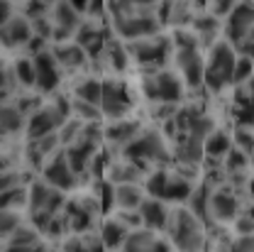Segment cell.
<instances>
[{
	"label": "cell",
	"mask_w": 254,
	"mask_h": 252,
	"mask_svg": "<svg viewBox=\"0 0 254 252\" xmlns=\"http://www.w3.org/2000/svg\"><path fill=\"white\" fill-rule=\"evenodd\" d=\"M166 235L174 252H205V245H208L205 223L195 218L186 206L171 208Z\"/></svg>",
	"instance_id": "6da1fadb"
},
{
	"label": "cell",
	"mask_w": 254,
	"mask_h": 252,
	"mask_svg": "<svg viewBox=\"0 0 254 252\" xmlns=\"http://www.w3.org/2000/svg\"><path fill=\"white\" fill-rule=\"evenodd\" d=\"M68 118H73L71 115V100L57 98L54 103L39 105L27 118L25 135H27V140H39V137H47V135H57Z\"/></svg>",
	"instance_id": "7a4b0ae2"
},
{
	"label": "cell",
	"mask_w": 254,
	"mask_h": 252,
	"mask_svg": "<svg viewBox=\"0 0 254 252\" xmlns=\"http://www.w3.org/2000/svg\"><path fill=\"white\" fill-rule=\"evenodd\" d=\"M235 64H237V52L230 42H215L210 47V54L205 59V79L203 86L210 91H222L225 86L232 84L235 76Z\"/></svg>",
	"instance_id": "3957f363"
},
{
	"label": "cell",
	"mask_w": 254,
	"mask_h": 252,
	"mask_svg": "<svg viewBox=\"0 0 254 252\" xmlns=\"http://www.w3.org/2000/svg\"><path fill=\"white\" fill-rule=\"evenodd\" d=\"M123 157L137 164H169L171 162V150L164 140V135L157 130H142L134 142H129L123 150Z\"/></svg>",
	"instance_id": "277c9868"
},
{
	"label": "cell",
	"mask_w": 254,
	"mask_h": 252,
	"mask_svg": "<svg viewBox=\"0 0 254 252\" xmlns=\"http://www.w3.org/2000/svg\"><path fill=\"white\" fill-rule=\"evenodd\" d=\"M193 184H190L186 176H181L179 171L176 174H169L166 169H159L154 171L149 179H147V196H152V198H161V201H166V203H184V201H189L190 193H193Z\"/></svg>",
	"instance_id": "5b68a950"
},
{
	"label": "cell",
	"mask_w": 254,
	"mask_h": 252,
	"mask_svg": "<svg viewBox=\"0 0 254 252\" xmlns=\"http://www.w3.org/2000/svg\"><path fill=\"white\" fill-rule=\"evenodd\" d=\"M142 93L147 95V100L157 103H166V105H176L184 98V81L179 74L159 69L152 71L149 76H144L142 81Z\"/></svg>",
	"instance_id": "8992f818"
},
{
	"label": "cell",
	"mask_w": 254,
	"mask_h": 252,
	"mask_svg": "<svg viewBox=\"0 0 254 252\" xmlns=\"http://www.w3.org/2000/svg\"><path fill=\"white\" fill-rule=\"evenodd\" d=\"M161 27L159 12H134V15H123L113 20V30L125 42H137V39H149L157 37Z\"/></svg>",
	"instance_id": "52a82bcc"
},
{
	"label": "cell",
	"mask_w": 254,
	"mask_h": 252,
	"mask_svg": "<svg viewBox=\"0 0 254 252\" xmlns=\"http://www.w3.org/2000/svg\"><path fill=\"white\" fill-rule=\"evenodd\" d=\"M127 52H129V59L144 69H152L159 71L166 59H169V52H171V42L166 37H149V39H137V42H125Z\"/></svg>",
	"instance_id": "ba28073f"
},
{
	"label": "cell",
	"mask_w": 254,
	"mask_h": 252,
	"mask_svg": "<svg viewBox=\"0 0 254 252\" xmlns=\"http://www.w3.org/2000/svg\"><path fill=\"white\" fill-rule=\"evenodd\" d=\"M132 110V95L123 81H103V100H100V113L103 118L123 120Z\"/></svg>",
	"instance_id": "9c48e42d"
},
{
	"label": "cell",
	"mask_w": 254,
	"mask_h": 252,
	"mask_svg": "<svg viewBox=\"0 0 254 252\" xmlns=\"http://www.w3.org/2000/svg\"><path fill=\"white\" fill-rule=\"evenodd\" d=\"M252 27H254V0H240L235 5V10L225 17L222 32H225L227 42L232 47H237V44H242L247 39Z\"/></svg>",
	"instance_id": "30bf717a"
},
{
	"label": "cell",
	"mask_w": 254,
	"mask_h": 252,
	"mask_svg": "<svg viewBox=\"0 0 254 252\" xmlns=\"http://www.w3.org/2000/svg\"><path fill=\"white\" fill-rule=\"evenodd\" d=\"M66 208V196L64 191L54 189L52 184L42 181H32L30 184V213H49V216H59Z\"/></svg>",
	"instance_id": "8fae6325"
},
{
	"label": "cell",
	"mask_w": 254,
	"mask_h": 252,
	"mask_svg": "<svg viewBox=\"0 0 254 252\" xmlns=\"http://www.w3.org/2000/svg\"><path fill=\"white\" fill-rule=\"evenodd\" d=\"M42 179L47 181V184H52L54 189L59 191H73L78 186V174L73 171V167H71V162L66 159V152L59 150L54 157L49 159L44 167H42Z\"/></svg>",
	"instance_id": "7c38bea8"
},
{
	"label": "cell",
	"mask_w": 254,
	"mask_h": 252,
	"mask_svg": "<svg viewBox=\"0 0 254 252\" xmlns=\"http://www.w3.org/2000/svg\"><path fill=\"white\" fill-rule=\"evenodd\" d=\"M34 62V74H37V88L39 93H54L62 84V66L54 59L52 49L39 52L37 57H32Z\"/></svg>",
	"instance_id": "4fadbf2b"
},
{
	"label": "cell",
	"mask_w": 254,
	"mask_h": 252,
	"mask_svg": "<svg viewBox=\"0 0 254 252\" xmlns=\"http://www.w3.org/2000/svg\"><path fill=\"white\" fill-rule=\"evenodd\" d=\"M139 216H142V228L154 230V233H166L169 218H171V208L166 201L147 196L144 203L139 206Z\"/></svg>",
	"instance_id": "5bb4252c"
},
{
	"label": "cell",
	"mask_w": 254,
	"mask_h": 252,
	"mask_svg": "<svg viewBox=\"0 0 254 252\" xmlns=\"http://www.w3.org/2000/svg\"><path fill=\"white\" fill-rule=\"evenodd\" d=\"M120 252H174V250H171L169 240L159 238V233L139 228V230L129 233V238H127V243L123 245Z\"/></svg>",
	"instance_id": "9a60e30c"
},
{
	"label": "cell",
	"mask_w": 254,
	"mask_h": 252,
	"mask_svg": "<svg viewBox=\"0 0 254 252\" xmlns=\"http://www.w3.org/2000/svg\"><path fill=\"white\" fill-rule=\"evenodd\" d=\"M240 218V201L230 191H210V221L235 223Z\"/></svg>",
	"instance_id": "2e32d148"
},
{
	"label": "cell",
	"mask_w": 254,
	"mask_h": 252,
	"mask_svg": "<svg viewBox=\"0 0 254 252\" xmlns=\"http://www.w3.org/2000/svg\"><path fill=\"white\" fill-rule=\"evenodd\" d=\"M34 39L32 30V20L25 15H15L10 22L2 25V44L7 49H17V47H27Z\"/></svg>",
	"instance_id": "e0dca14e"
},
{
	"label": "cell",
	"mask_w": 254,
	"mask_h": 252,
	"mask_svg": "<svg viewBox=\"0 0 254 252\" xmlns=\"http://www.w3.org/2000/svg\"><path fill=\"white\" fill-rule=\"evenodd\" d=\"M142 132V125L137 123V120H113L110 125L103 130V137H105V142L108 145H113V147H118L120 152L125 150L129 142H134L137 140V135Z\"/></svg>",
	"instance_id": "ac0fdd59"
},
{
	"label": "cell",
	"mask_w": 254,
	"mask_h": 252,
	"mask_svg": "<svg viewBox=\"0 0 254 252\" xmlns=\"http://www.w3.org/2000/svg\"><path fill=\"white\" fill-rule=\"evenodd\" d=\"M129 233L132 230L127 225H123L115 216L105 218V221L100 223V240L105 245V252H120L123 245L127 243V238H129Z\"/></svg>",
	"instance_id": "d6986e66"
},
{
	"label": "cell",
	"mask_w": 254,
	"mask_h": 252,
	"mask_svg": "<svg viewBox=\"0 0 254 252\" xmlns=\"http://www.w3.org/2000/svg\"><path fill=\"white\" fill-rule=\"evenodd\" d=\"M144 198H147V191L139 184H118L113 189L115 211H139Z\"/></svg>",
	"instance_id": "ffe728a7"
},
{
	"label": "cell",
	"mask_w": 254,
	"mask_h": 252,
	"mask_svg": "<svg viewBox=\"0 0 254 252\" xmlns=\"http://www.w3.org/2000/svg\"><path fill=\"white\" fill-rule=\"evenodd\" d=\"M139 176H142V164L129 162L125 157L113 162V164H108V169H105V179L113 186H118V184H137Z\"/></svg>",
	"instance_id": "44dd1931"
},
{
	"label": "cell",
	"mask_w": 254,
	"mask_h": 252,
	"mask_svg": "<svg viewBox=\"0 0 254 252\" xmlns=\"http://www.w3.org/2000/svg\"><path fill=\"white\" fill-rule=\"evenodd\" d=\"M73 42L81 44L88 57H95V54H100L103 47H105V34H103L98 22H83V25L78 27V32H76Z\"/></svg>",
	"instance_id": "7402d4cb"
},
{
	"label": "cell",
	"mask_w": 254,
	"mask_h": 252,
	"mask_svg": "<svg viewBox=\"0 0 254 252\" xmlns=\"http://www.w3.org/2000/svg\"><path fill=\"white\" fill-rule=\"evenodd\" d=\"M52 54H54V59L59 62L62 69H81L83 64L88 62V54H86V49L81 47V44H76V42H64V44H57L54 49H52Z\"/></svg>",
	"instance_id": "603a6c76"
},
{
	"label": "cell",
	"mask_w": 254,
	"mask_h": 252,
	"mask_svg": "<svg viewBox=\"0 0 254 252\" xmlns=\"http://www.w3.org/2000/svg\"><path fill=\"white\" fill-rule=\"evenodd\" d=\"M62 252H105L100 233H81L66 235L62 240Z\"/></svg>",
	"instance_id": "cb8c5ba5"
},
{
	"label": "cell",
	"mask_w": 254,
	"mask_h": 252,
	"mask_svg": "<svg viewBox=\"0 0 254 252\" xmlns=\"http://www.w3.org/2000/svg\"><path fill=\"white\" fill-rule=\"evenodd\" d=\"M0 125H2V132L5 135H15L20 130L27 127V113L15 103H5L2 105V115H0Z\"/></svg>",
	"instance_id": "d4e9b609"
},
{
	"label": "cell",
	"mask_w": 254,
	"mask_h": 252,
	"mask_svg": "<svg viewBox=\"0 0 254 252\" xmlns=\"http://www.w3.org/2000/svg\"><path fill=\"white\" fill-rule=\"evenodd\" d=\"M190 30L195 32L198 42H205V44H210V42L218 37V32H220V22H218V17H215V15H210V12H203V15H195V17H193V25H190Z\"/></svg>",
	"instance_id": "484cf974"
},
{
	"label": "cell",
	"mask_w": 254,
	"mask_h": 252,
	"mask_svg": "<svg viewBox=\"0 0 254 252\" xmlns=\"http://www.w3.org/2000/svg\"><path fill=\"white\" fill-rule=\"evenodd\" d=\"M232 147H235V142H232V137H230L227 132H222V130H213V132L208 135V140H205L203 152H205V157L220 159V157H227Z\"/></svg>",
	"instance_id": "4316f807"
},
{
	"label": "cell",
	"mask_w": 254,
	"mask_h": 252,
	"mask_svg": "<svg viewBox=\"0 0 254 252\" xmlns=\"http://www.w3.org/2000/svg\"><path fill=\"white\" fill-rule=\"evenodd\" d=\"M73 98L86 100V103H93V105L100 108V100H103V81H100V79H83V81L73 88Z\"/></svg>",
	"instance_id": "83f0119b"
},
{
	"label": "cell",
	"mask_w": 254,
	"mask_h": 252,
	"mask_svg": "<svg viewBox=\"0 0 254 252\" xmlns=\"http://www.w3.org/2000/svg\"><path fill=\"white\" fill-rule=\"evenodd\" d=\"M30 208V186L2 191V211H22Z\"/></svg>",
	"instance_id": "f1b7e54d"
},
{
	"label": "cell",
	"mask_w": 254,
	"mask_h": 252,
	"mask_svg": "<svg viewBox=\"0 0 254 252\" xmlns=\"http://www.w3.org/2000/svg\"><path fill=\"white\" fill-rule=\"evenodd\" d=\"M12 69H15V76H17L20 86H25V88H37L34 62H32L30 57H22V59H17V62L12 64Z\"/></svg>",
	"instance_id": "f546056e"
},
{
	"label": "cell",
	"mask_w": 254,
	"mask_h": 252,
	"mask_svg": "<svg viewBox=\"0 0 254 252\" xmlns=\"http://www.w3.org/2000/svg\"><path fill=\"white\" fill-rule=\"evenodd\" d=\"M71 115L78 118V120H83V123H98L103 118V113H100L98 105L86 103V100H78V98L71 100Z\"/></svg>",
	"instance_id": "4dcf8cb0"
},
{
	"label": "cell",
	"mask_w": 254,
	"mask_h": 252,
	"mask_svg": "<svg viewBox=\"0 0 254 252\" xmlns=\"http://www.w3.org/2000/svg\"><path fill=\"white\" fill-rule=\"evenodd\" d=\"M252 76H254V62L252 59H247V57H237L235 76H232V86L247 84V81H252Z\"/></svg>",
	"instance_id": "1f68e13d"
},
{
	"label": "cell",
	"mask_w": 254,
	"mask_h": 252,
	"mask_svg": "<svg viewBox=\"0 0 254 252\" xmlns=\"http://www.w3.org/2000/svg\"><path fill=\"white\" fill-rule=\"evenodd\" d=\"M25 223H22V216H20V211H2V218H0V230H2V238L7 240L17 228H22Z\"/></svg>",
	"instance_id": "d6a6232c"
},
{
	"label": "cell",
	"mask_w": 254,
	"mask_h": 252,
	"mask_svg": "<svg viewBox=\"0 0 254 252\" xmlns=\"http://www.w3.org/2000/svg\"><path fill=\"white\" fill-rule=\"evenodd\" d=\"M237 2H240V0H210V2H208V12L215 15V17H227V15L235 10Z\"/></svg>",
	"instance_id": "836d02e7"
},
{
	"label": "cell",
	"mask_w": 254,
	"mask_h": 252,
	"mask_svg": "<svg viewBox=\"0 0 254 252\" xmlns=\"http://www.w3.org/2000/svg\"><path fill=\"white\" fill-rule=\"evenodd\" d=\"M232 228H235L237 238H242V235H254V218L252 216H240L237 221L232 223Z\"/></svg>",
	"instance_id": "e575fe53"
},
{
	"label": "cell",
	"mask_w": 254,
	"mask_h": 252,
	"mask_svg": "<svg viewBox=\"0 0 254 252\" xmlns=\"http://www.w3.org/2000/svg\"><path fill=\"white\" fill-rule=\"evenodd\" d=\"M5 252H49L44 243L39 245H27V248H15V245H5Z\"/></svg>",
	"instance_id": "d590c367"
},
{
	"label": "cell",
	"mask_w": 254,
	"mask_h": 252,
	"mask_svg": "<svg viewBox=\"0 0 254 252\" xmlns=\"http://www.w3.org/2000/svg\"><path fill=\"white\" fill-rule=\"evenodd\" d=\"M68 5L78 12V15H88V7H91V0H68Z\"/></svg>",
	"instance_id": "8d00e7d4"
},
{
	"label": "cell",
	"mask_w": 254,
	"mask_h": 252,
	"mask_svg": "<svg viewBox=\"0 0 254 252\" xmlns=\"http://www.w3.org/2000/svg\"><path fill=\"white\" fill-rule=\"evenodd\" d=\"M245 42H254V27L250 30V34H247V39H245Z\"/></svg>",
	"instance_id": "74e56055"
}]
</instances>
